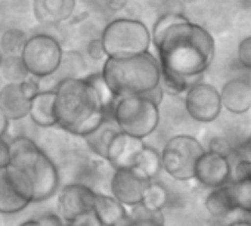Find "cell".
Listing matches in <instances>:
<instances>
[{
	"instance_id": "16",
	"label": "cell",
	"mask_w": 251,
	"mask_h": 226,
	"mask_svg": "<svg viewBox=\"0 0 251 226\" xmlns=\"http://www.w3.org/2000/svg\"><path fill=\"white\" fill-rule=\"evenodd\" d=\"M220 99L230 114H245L251 109V83L245 78L229 80L222 87Z\"/></svg>"
},
{
	"instance_id": "18",
	"label": "cell",
	"mask_w": 251,
	"mask_h": 226,
	"mask_svg": "<svg viewBox=\"0 0 251 226\" xmlns=\"http://www.w3.org/2000/svg\"><path fill=\"white\" fill-rule=\"evenodd\" d=\"M28 205L31 202L18 192L6 169H0V214L14 216L24 211Z\"/></svg>"
},
{
	"instance_id": "37",
	"label": "cell",
	"mask_w": 251,
	"mask_h": 226,
	"mask_svg": "<svg viewBox=\"0 0 251 226\" xmlns=\"http://www.w3.org/2000/svg\"><path fill=\"white\" fill-rule=\"evenodd\" d=\"M232 155H236V157H239V158L251 160V136L247 138L238 148H235Z\"/></svg>"
},
{
	"instance_id": "2",
	"label": "cell",
	"mask_w": 251,
	"mask_h": 226,
	"mask_svg": "<svg viewBox=\"0 0 251 226\" xmlns=\"http://www.w3.org/2000/svg\"><path fill=\"white\" fill-rule=\"evenodd\" d=\"M152 45L161 71L189 81L208 70L216 50L210 31L189 20L173 24Z\"/></svg>"
},
{
	"instance_id": "10",
	"label": "cell",
	"mask_w": 251,
	"mask_h": 226,
	"mask_svg": "<svg viewBox=\"0 0 251 226\" xmlns=\"http://www.w3.org/2000/svg\"><path fill=\"white\" fill-rule=\"evenodd\" d=\"M188 116L198 123L214 122L223 109L220 92L208 83H194L185 95Z\"/></svg>"
},
{
	"instance_id": "24",
	"label": "cell",
	"mask_w": 251,
	"mask_h": 226,
	"mask_svg": "<svg viewBox=\"0 0 251 226\" xmlns=\"http://www.w3.org/2000/svg\"><path fill=\"white\" fill-rule=\"evenodd\" d=\"M170 200V192L167 189V186L161 182H158L157 179L150 180L148 186L145 189L144 198H142V205H145L147 208L151 210H160L163 211Z\"/></svg>"
},
{
	"instance_id": "1",
	"label": "cell",
	"mask_w": 251,
	"mask_h": 226,
	"mask_svg": "<svg viewBox=\"0 0 251 226\" xmlns=\"http://www.w3.org/2000/svg\"><path fill=\"white\" fill-rule=\"evenodd\" d=\"M56 127L75 138H84L111 119L117 98L100 73L64 78L53 86Z\"/></svg>"
},
{
	"instance_id": "5",
	"label": "cell",
	"mask_w": 251,
	"mask_h": 226,
	"mask_svg": "<svg viewBox=\"0 0 251 226\" xmlns=\"http://www.w3.org/2000/svg\"><path fill=\"white\" fill-rule=\"evenodd\" d=\"M111 119L120 132L133 138L147 139L160 125V105L144 95H126L117 98Z\"/></svg>"
},
{
	"instance_id": "33",
	"label": "cell",
	"mask_w": 251,
	"mask_h": 226,
	"mask_svg": "<svg viewBox=\"0 0 251 226\" xmlns=\"http://www.w3.org/2000/svg\"><path fill=\"white\" fill-rule=\"evenodd\" d=\"M238 61L244 68L251 70V36L241 40L238 46Z\"/></svg>"
},
{
	"instance_id": "15",
	"label": "cell",
	"mask_w": 251,
	"mask_h": 226,
	"mask_svg": "<svg viewBox=\"0 0 251 226\" xmlns=\"http://www.w3.org/2000/svg\"><path fill=\"white\" fill-rule=\"evenodd\" d=\"M75 6L77 0H33V15L42 25H58L74 15Z\"/></svg>"
},
{
	"instance_id": "17",
	"label": "cell",
	"mask_w": 251,
	"mask_h": 226,
	"mask_svg": "<svg viewBox=\"0 0 251 226\" xmlns=\"http://www.w3.org/2000/svg\"><path fill=\"white\" fill-rule=\"evenodd\" d=\"M28 117L31 123H34L37 127H42V129L56 127L55 90L53 89H42L31 98Z\"/></svg>"
},
{
	"instance_id": "14",
	"label": "cell",
	"mask_w": 251,
	"mask_h": 226,
	"mask_svg": "<svg viewBox=\"0 0 251 226\" xmlns=\"http://www.w3.org/2000/svg\"><path fill=\"white\" fill-rule=\"evenodd\" d=\"M144 144H145L144 139L133 138L127 133L118 130L109 141V145L105 154V161L109 164L112 170L132 167Z\"/></svg>"
},
{
	"instance_id": "45",
	"label": "cell",
	"mask_w": 251,
	"mask_h": 226,
	"mask_svg": "<svg viewBox=\"0 0 251 226\" xmlns=\"http://www.w3.org/2000/svg\"><path fill=\"white\" fill-rule=\"evenodd\" d=\"M3 225V220H2V214H0V226Z\"/></svg>"
},
{
	"instance_id": "4",
	"label": "cell",
	"mask_w": 251,
	"mask_h": 226,
	"mask_svg": "<svg viewBox=\"0 0 251 226\" xmlns=\"http://www.w3.org/2000/svg\"><path fill=\"white\" fill-rule=\"evenodd\" d=\"M100 74L115 98L144 95L157 87L161 80L160 62L151 52L124 58H105Z\"/></svg>"
},
{
	"instance_id": "35",
	"label": "cell",
	"mask_w": 251,
	"mask_h": 226,
	"mask_svg": "<svg viewBox=\"0 0 251 226\" xmlns=\"http://www.w3.org/2000/svg\"><path fill=\"white\" fill-rule=\"evenodd\" d=\"M68 225H73V226H103L100 223V220L96 217V214L92 211H87V213H83L80 214L78 217H75L73 222H70Z\"/></svg>"
},
{
	"instance_id": "31",
	"label": "cell",
	"mask_w": 251,
	"mask_h": 226,
	"mask_svg": "<svg viewBox=\"0 0 251 226\" xmlns=\"http://www.w3.org/2000/svg\"><path fill=\"white\" fill-rule=\"evenodd\" d=\"M251 179V160L236 158V161L230 163V179L229 182H241Z\"/></svg>"
},
{
	"instance_id": "36",
	"label": "cell",
	"mask_w": 251,
	"mask_h": 226,
	"mask_svg": "<svg viewBox=\"0 0 251 226\" xmlns=\"http://www.w3.org/2000/svg\"><path fill=\"white\" fill-rule=\"evenodd\" d=\"M11 164V144L2 136L0 138V169H6Z\"/></svg>"
},
{
	"instance_id": "34",
	"label": "cell",
	"mask_w": 251,
	"mask_h": 226,
	"mask_svg": "<svg viewBox=\"0 0 251 226\" xmlns=\"http://www.w3.org/2000/svg\"><path fill=\"white\" fill-rule=\"evenodd\" d=\"M86 55L92 59V61H105L106 55H105V49L102 45L100 37L92 39L89 40V43L86 45Z\"/></svg>"
},
{
	"instance_id": "3",
	"label": "cell",
	"mask_w": 251,
	"mask_h": 226,
	"mask_svg": "<svg viewBox=\"0 0 251 226\" xmlns=\"http://www.w3.org/2000/svg\"><path fill=\"white\" fill-rule=\"evenodd\" d=\"M11 164L20 169L33 188V204L45 202L55 197L62 185L58 164L30 136L18 135L9 141Z\"/></svg>"
},
{
	"instance_id": "22",
	"label": "cell",
	"mask_w": 251,
	"mask_h": 226,
	"mask_svg": "<svg viewBox=\"0 0 251 226\" xmlns=\"http://www.w3.org/2000/svg\"><path fill=\"white\" fill-rule=\"evenodd\" d=\"M86 61L83 58V55L80 52H75V50H64L62 53V59H61V64L58 67V70L48 78H55L52 87L64 80V78H75V77H84L86 75Z\"/></svg>"
},
{
	"instance_id": "39",
	"label": "cell",
	"mask_w": 251,
	"mask_h": 226,
	"mask_svg": "<svg viewBox=\"0 0 251 226\" xmlns=\"http://www.w3.org/2000/svg\"><path fill=\"white\" fill-rule=\"evenodd\" d=\"M9 120L2 114V111H0V138L2 136H6L8 133V129H9Z\"/></svg>"
},
{
	"instance_id": "11",
	"label": "cell",
	"mask_w": 251,
	"mask_h": 226,
	"mask_svg": "<svg viewBox=\"0 0 251 226\" xmlns=\"http://www.w3.org/2000/svg\"><path fill=\"white\" fill-rule=\"evenodd\" d=\"M96 192L98 191L84 183H62L56 194V213L62 217L65 223L73 222L80 214L92 211Z\"/></svg>"
},
{
	"instance_id": "38",
	"label": "cell",
	"mask_w": 251,
	"mask_h": 226,
	"mask_svg": "<svg viewBox=\"0 0 251 226\" xmlns=\"http://www.w3.org/2000/svg\"><path fill=\"white\" fill-rule=\"evenodd\" d=\"M129 0H103V5L109 12H120L127 6Z\"/></svg>"
},
{
	"instance_id": "46",
	"label": "cell",
	"mask_w": 251,
	"mask_h": 226,
	"mask_svg": "<svg viewBox=\"0 0 251 226\" xmlns=\"http://www.w3.org/2000/svg\"><path fill=\"white\" fill-rule=\"evenodd\" d=\"M65 226H73V225H68V223H65Z\"/></svg>"
},
{
	"instance_id": "42",
	"label": "cell",
	"mask_w": 251,
	"mask_h": 226,
	"mask_svg": "<svg viewBox=\"0 0 251 226\" xmlns=\"http://www.w3.org/2000/svg\"><path fill=\"white\" fill-rule=\"evenodd\" d=\"M226 226H251V222H247V220H235Z\"/></svg>"
},
{
	"instance_id": "30",
	"label": "cell",
	"mask_w": 251,
	"mask_h": 226,
	"mask_svg": "<svg viewBox=\"0 0 251 226\" xmlns=\"http://www.w3.org/2000/svg\"><path fill=\"white\" fill-rule=\"evenodd\" d=\"M192 84L194 83L186 80V78H182V77H177V75H173V74L161 71L160 86L164 90V93H169V95H173V96L175 95H180V93L186 92Z\"/></svg>"
},
{
	"instance_id": "40",
	"label": "cell",
	"mask_w": 251,
	"mask_h": 226,
	"mask_svg": "<svg viewBox=\"0 0 251 226\" xmlns=\"http://www.w3.org/2000/svg\"><path fill=\"white\" fill-rule=\"evenodd\" d=\"M18 226H45V223L40 220V217H30V219H25L23 220Z\"/></svg>"
},
{
	"instance_id": "7",
	"label": "cell",
	"mask_w": 251,
	"mask_h": 226,
	"mask_svg": "<svg viewBox=\"0 0 251 226\" xmlns=\"http://www.w3.org/2000/svg\"><path fill=\"white\" fill-rule=\"evenodd\" d=\"M205 147L191 135L172 136L163 147V170L177 182L194 179L198 158L204 154Z\"/></svg>"
},
{
	"instance_id": "32",
	"label": "cell",
	"mask_w": 251,
	"mask_h": 226,
	"mask_svg": "<svg viewBox=\"0 0 251 226\" xmlns=\"http://www.w3.org/2000/svg\"><path fill=\"white\" fill-rule=\"evenodd\" d=\"M233 147L230 145V142L222 136H216V138H211L208 141V145L205 148V151L208 152H214V154H219V155H223V157H227L230 158L232 154H233Z\"/></svg>"
},
{
	"instance_id": "13",
	"label": "cell",
	"mask_w": 251,
	"mask_h": 226,
	"mask_svg": "<svg viewBox=\"0 0 251 226\" xmlns=\"http://www.w3.org/2000/svg\"><path fill=\"white\" fill-rule=\"evenodd\" d=\"M194 179L210 189L229 183L230 160L227 157L204 151V154L197 161Z\"/></svg>"
},
{
	"instance_id": "26",
	"label": "cell",
	"mask_w": 251,
	"mask_h": 226,
	"mask_svg": "<svg viewBox=\"0 0 251 226\" xmlns=\"http://www.w3.org/2000/svg\"><path fill=\"white\" fill-rule=\"evenodd\" d=\"M129 216L133 226H166V217L163 211L147 208L142 204L130 207Z\"/></svg>"
},
{
	"instance_id": "44",
	"label": "cell",
	"mask_w": 251,
	"mask_h": 226,
	"mask_svg": "<svg viewBox=\"0 0 251 226\" xmlns=\"http://www.w3.org/2000/svg\"><path fill=\"white\" fill-rule=\"evenodd\" d=\"M3 58H5V55L0 52V70H2V64H3Z\"/></svg>"
},
{
	"instance_id": "29",
	"label": "cell",
	"mask_w": 251,
	"mask_h": 226,
	"mask_svg": "<svg viewBox=\"0 0 251 226\" xmlns=\"http://www.w3.org/2000/svg\"><path fill=\"white\" fill-rule=\"evenodd\" d=\"M188 18L182 14V12H164L154 24L152 27V31H151V42H157L163 33L170 28L173 24H177V23H182V21H186Z\"/></svg>"
},
{
	"instance_id": "20",
	"label": "cell",
	"mask_w": 251,
	"mask_h": 226,
	"mask_svg": "<svg viewBox=\"0 0 251 226\" xmlns=\"http://www.w3.org/2000/svg\"><path fill=\"white\" fill-rule=\"evenodd\" d=\"M118 132L115 123L112 122V119H106L102 122V125L95 129L92 133L86 135L84 138H81L86 144V147L89 148V151L98 157L102 158L105 161V154H106V148L109 145V141L112 139V136Z\"/></svg>"
},
{
	"instance_id": "9",
	"label": "cell",
	"mask_w": 251,
	"mask_h": 226,
	"mask_svg": "<svg viewBox=\"0 0 251 226\" xmlns=\"http://www.w3.org/2000/svg\"><path fill=\"white\" fill-rule=\"evenodd\" d=\"M40 81L28 77L23 83H6L0 87V111L9 122H21L28 117L31 98L39 92Z\"/></svg>"
},
{
	"instance_id": "8",
	"label": "cell",
	"mask_w": 251,
	"mask_h": 226,
	"mask_svg": "<svg viewBox=\"0 0 251 226\" xmlns=\"http://www.w3.org/2000/svg\"><path fill=\"white\" fill-rule=\"evenodd\" d=\"M62 53L64 49L56 37L48 33H37L27 39L20 55L30 75L43 80L58 70Z\"/></svg>"
},
{
	"instance_id": "25",
	"label": "cell",
	"mask_w": 251,
	"mask_h": 226,
	"mask_svg": "<svg viewBox=\"0 0 251 226\" xmlns=\"http://www.w3.org/2000/svg\"><path fill=\"white\" fill-rule=\"evenodd\" d=\"M0 77L6 83H23L31 75L25 68L21 55H5L2 70H0Z\"/></svg>"
},
{
	"instance_id": "12",
	"label": "cell",
	"mask_w": 251,
	"mask_h": 226,
	"mask_svg": "<svg viewBox=\"0 0 251 226\" xmlns=\"http://www.w3.org/2000/svg\"><path fill=\"white\" fill-rule=\"evenodd\" d=\"M148 182V179L141 176L132 167L115 169L108 180V194H111L123 205L130 208L142 202Z\"/></svg>"
},
{
	"instance_id": "43",
	"label": "cell",
	"mask_w": 251,
	"mask_h": 226,
	"mask_svg": "<svg viewBox=\"0 0 251 226\" xmlns=\"http://www.w3.org/2000/svg\"><path fill=\"white\" fill-rule=\"evenodd\" d=\"M195 2H198V0H180V3H183V5H192Z\"/></svg>"
},
{
	"instance_id": "41",
	"label": "cell",
	"mask_w": 251,
	"mask_h": 226,
	"mask_svg": "<svg viewBox=\"0 0 251 226\" xmlns=\"http://www.w3.org/2000/svg\"><path fill=\"white\" fill-rule=\"evenodd\" d=\"M112 226H133L132 225V219H130V216H129V211H127V214H126L121 220H118L115 225H112Z\"/></svg>"
},
{
	"instance_id": "23",
	"label": "cell",
	"mask_w": 251,
	"mask_h": 226,
	"mask_svg": "<svg viewBox=\"0 0 251 226\" xmlns=\"http://www.w3.org/2000/svg\"><path fill=\"white\" fill-rule=\"evenodd\" d=\"M204 207L216 219H223V217L229 216L230 213H233L236 210V207H235L230 192L227 189V183L211 189V192L207 195V198L204 201Z\"/></svg>"
},
{
	"instance_id": "19",
	"label": "cell",
	"mask_w": 251,
	"mask_h": 226,
	"mask_svg": "<svg viewBox=\"0 0 251 226\" xmlns=\"http://www.w3.org/2000/svg\"><path fill=\"white\" fill-rule=\"evenodd\" d=\"M93 213L103 226H112L127 214L129 208L123 205L108 192H96L93 202Z\"/></svg>"
},
{
	"instance_id": "28",
	"label": "cell",
	"mask_w": 251,
	"mask_h": 226,
	"mask_svg": "<svg viewBox=\"0 0 251 226\" xmlns=\"http://www.w3.org/2000/svg\"><path fill=\"white\" fill-rule=\"evenodd\" d=\"M227 189L230 192L236 210L251 213V179L241 182H229Z\"/></svg>"
},
{
	"instance_id": "21",
	"label": "cell",
	"mask_w": 251,
	"mask_h": 226,
	"mask_svg": "<svg viewBox=\"0 0 251 226\" xmlns=\"http://www.w3.org/2000/svg\"><path fill=\"white\" fill-rule=\"evenodd\" d=\"M132 169L136 170L141 176H144L148 180L157 179L160 176L161 170H163L161 152L157 148L144 144V147L139 151Z\"/></svg>"
},
{
	"instance_id": "27",
	"label": "cell",
	"mask_w": 251,
	"mask_h": 226,
	"mask_svg": "<svg viewBox=\"0 0 251 226\" xmlns=\"http://www.w3.org/2000/svg\"><path fill=\"white\" fill-rule=\"evenodd\" d=\"M28 36L21 28H8L0 36V52L3 55H20Z\"/></svg>"
},
{
	"instance_id": "6",
	"label": "cell",
	"mask_w": 251,
	"mask_h": 226,
	"mask_svg": "<svg viewBox=\"0 0 251 226\" xmlns=\"http://www.w3.org/2000/svg\"><path fill=\"white\" fill-rule=\"evenodd\" d=\"M106 58L135 56L150 52L152 45L151 31L145 23L132 18H115L109 21L100 34Z\"/></svg>"
}]
</instances>
